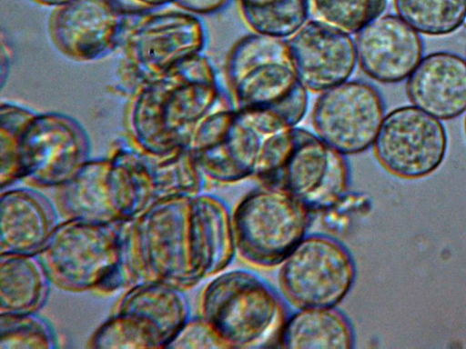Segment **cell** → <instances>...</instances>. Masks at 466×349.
I'll return each mask as SVG.
<instances>
[{"label": "cell", "instance_id": "cell-1", "mask_svg": "<svg viewBox=\"0 0 466 349\" xmlns=\"http://www.w3.org/2000/svg\"><path fill=\"white\" fill-rule=\"evenodd\" d=\"M237 254L232 214L221 198L172 197L125 223L119 287L158 281L186 291L227 270Z\"/></svg>", "mask_w": 466, "mask_h": 349}, {"label": "cell", "instance_id": "cell-2", "mask_svg": "<svg viewBox=\"0 0 466 349\" xmlns=\"http://www.w3.org/2000/svg\"><path fill=\"white\" fill-rule=\"evenodd\" d=\"M222 95L211 62L197 55L129 93L124 113L127 138L157 155L187 149L195 126Z\"/></svg>", "mask_w": 466, "mask_h": 349}, {"label": "cell", "instance_id": "cell-3", "mask_svg": "<svg viewBox=\"0 0 466 349\" xmlns=\"http://www.w3.org/2000/svg\"><path fill=\"white\" fill-rule=\"evenodd\" d=\"M89 152L86 130L75 118L1 103V190L20 180L57 188L89 160Z\"/></svg>", "mask_w": 466, "mask_h": 349}, {"label": "cell", "instance_id": "cell-4", "mask_svg": "<svg viewBox=\"0 0 466 349\" xmlns=\"http://www.w3.org/2000/svg\"><path fill=\"white\" fill-rule=\"evenodd\" d=\"M229 102L242 113L268 118L279 128L305 117L309 92L300 83L287 40L250 33L229 49L224 66Z\"/></svg>", "mask_w": 466, "mask_h": 349}, {"label": "cell", "instance_id": "cell-5", "mask_svg": "<svg viewBox=\"0 0 466 349\" xmlns=\"http://www.w3.org/2000/svg\"><path fill=\"white\" fill-rule=\"evenodd\" d=\"M252 178L317 213L333 209L345 198L350 173L346 155L314 131L297 125L263 137Z\"/></svg>", "mask_w": 466, "mask_h": 349}, {"label": "cell", "instance_id": "cell-6", "mask_svg": "<svg viewBox=\"0 0 466 349\" xmlns=\"http://www.w3.org/2000/svg\"><path fill=\"white\" fill-rule=\"evenodd\" d=\"M198 314L228 348L278 344L288 317L278 292L258 274L244 269L213 276L201 292Z\"/></svg>", "mask_w": 466, "mask_h": 349}, {"label": "cell", "instance_id": "cell-7", "mask_svg": "<svg viewBox=\"0 0 466 349\" xmlns=\"http://www.w3.org/2000/svg\"><path fill=\"white\" fill-rule=\"evenodd\" d=\"M125 223L76 219L58 223L37 254L52 284L67 292L110 294L119 290Z\"/></svg>", "mask_w": 466, "mask_h": 349}, {"label": "cell", "instance_id": "cell-8", "mask_svg": "<svg viewBox=\"0 0 466 349\" xmlns=\"http://www.w3.org/2000/svg\"><path fill=\"white\" fill-rule=\"evenodd\" d=\"M207 44L198 15L181 9H159L127 15L120 43L121 82L129 93L202 54Z\"/></svg>", "mask_w": 466, "mask_h": 349}, {"label": "cell", "instance_id": "cell-9", "mask_svg": "<svg viewBox=\"0 0 466 349\" xmlns=\"http://www.w3.org/2000/svg\"><path fill=\"white\" fill-rule=\"evenodd\" d=\"M310 214L286 192L258 184L231 213L238 254L255 266L279 265L308 234Z\"/></svg>", "mask_w": 466, "mask_h": 349}, {"label": "cell", "instance_id": "cell-10", "mask_svg": "<svg viewBox=\"0 0 466 349\" xmlns=\"http://www.w3.org/2000/svg\"><path fill=\"white\" fill-rule=\"evenodd\" d=\"M356 265L338 239L308 234L279 264V285L296 309L338 306L351 290Z\"/></svg>", "mask_w": 466, "mask_h": 349}, {"label": "cell", "instance_id": "cell-11", "mask_svg": "<svg viewBox=\"0 0 466 349\" xmlns=\"http://www.w3.org/2000/svg\"><path fill=\"white\" fill-rule=\"evenodd\" d=\"M263 137L222 95L195 126L187 150L205 179L231 184L253 177Z\"/></svg>", "mask_w": 466, "mask_h": 349}, {"label": "cell", "instance_id": "cell-12", "mask_svg": "<svg viewBox=\"0 0 466 349\" xmlns=\"http://www.w3.org/2000/svg\"><path fill=\"white\" fill-rule=\"evenodd\" d=\"M385 116L379 90L349 79L319 94L311 111L314 132L344 155L371 147Z\"/></svg>", "mask_w": 466, "mask_h": 349}, {"label": "cell", "instance_id": "cell-13", "mask_svg": "<svg viewBox=\"0 0 466 349\" xmlns=\"http://www.w3.org/2000/svg\"><path fill=\"white\" fill-rule=\"evenodd\" d=\"M447 146L441 122L414 105L397 107L385 115L372 145L385 170L407 179L434 172L444 160Z\"/></svg>", "mask_w": 466, "mask_h": 349}, {"label": "cell", "instance_id": "cell-14", "mask_svg": "<svg viewBox=\"0 0 466 349\" xmlns=\"http://www.w3.org/2000/svg\"><path fill=\"white\" fill-rule=\"evenodd\" d=\"M107 155L127 173L136 195L139 215L161 201L197 194L204 187L206 179L187 149L157 155L139 148L125 138L115 141Z\"/></svg>", "mask_w": 466, "mask_h": 349}, {"label": "cell", "instance_id": "cell-15", "mask_svg": "<svg viewBox=\"0 0 466 349\" xmlns=\"http://www.w3.org/2000/svg\"><path fill=\"white\" fill-rule=\"evenodd\" d=\"M126 24L127 15L111 0H69L54 8L48 33L63 55L93 62L120 45Z\"/></svg>", "mask_w": 466, "mask_h": 349}, {"label": "cell", "instance_id": "cell-16", "mask_svg": "<svg viewBox=\"0 0 466 349\" xmlns=\"http://www.w3.org/2000/svg\"><path fill=\"white\" fill-rule=\"evenodd\" d=\"M287 44L298 77L309 93L350 79L358 65L352 35L311 18Z\"/></svg>", "mask_w": 466, "mask_h": 349}, {"label": "cell", "instance_id": "cell-17", "mask_svg": "<svg viewBox=\"0 0 466 349\" xmlns=\"http://www.w3.org/2000/svg\"><path fill=\"white\" fill-rule=\"evenodd\" d=\"M353 38L358 65L379 83L403 81L422 58L420 35L398 15H380Z\"/></svg>", "mask_w": 466, "mask_h": 349}, {"label": "cell", "instance_id": "cell-18", "mask_svg": "<svg viewBox=\"0 0 466 349\" xmlns=\"http://www.w3.org/2000/svg\"><path fill=\"white\" fill-rule=\"evenodd\" d=\"M0 196V254H37L58 224L56 208L31 188L7 187Z\"/></svg>", "mask_w": 466, "mask_h": 349}, {"label": "cell", "instance_id": "cell-19", "mask_svg": "<svg viewBox=\"0 0 466 349\" xmlns=\"http://www.w3.org/2000/svg\"><path fill=\"white\" fill-rule=\"evenodd\" d=\"M406 92L412 105L439 120L466 111V61L450 52L427 55L409 75Z\"/></svg>", "mask_w": 466, "mask_h": 349}, {"label": "cell", "instance_id": "cell-20", "mask_svg": "<svg viewBox=\"0 0 466 349\" xmlns=\"http://www.w3.org/2000/svg\"><path fill=\"white\" fill-rule=\"evenodd\" d=\"M55 200L57 212L65 219L99 224L124 222L107 155L89 158L70 180L56 188Z\"/></svg>", "mask_w": 466, "mask_h": 349}, {"label": "cell", "instance_id": "cell-21", "mask_svg": "<svg viewBox=\"0 0 466 349\" xmlns=\"http://www.w3.org/2000/svg\"><path fill=\"white\" fill-rule=\"evenodd\" d=\"M115 312L132 315L147 324L166 348L190 315L184 290L158 282H142L127 289Z\"/></svg>", "mask_w": 466, "mask_h": 349}, {"label": "cell", "instance_id": "cell-22", "mask_svg": "<svg viewBox=\"0 0 466 349\" xmlns=\"http://www.w3.org/2000/svg\"><path fill=\"white\" fill-rule=\"evenodd\" d=\"M354 344L352 324L335 306L297 309L288 315L278 345L292 349H349Z\"/></svg>", "mask_w": 466, "mask_h": 349}, {"label": "cell", "instance_id": "cell-23", "mask_svg": "<svg viewBox=\"0 0 466 349\" xmlns=\"http://www.w3.org/2000/svg\"><path fill=\"white\" fill-rule=\"evenodd\" d=\"M51 284L37 254H0V314L37 313Z\"/></svg>", "mask_w": 466, "mask_h": 349}, {"label": "cell", "instance_id": "cell-24", "mask_svg": "<svg viewBox=\"0 0 466 349\" xmlns=\"http://www.w3.org/2000/svg\"><path fill=\"white\" fill-rule=\"evenodd\" d=\"M244 25L253 34L288 39L309 19L308 0H236Z\"/></svg>", "mask_w": 466, "mask_h": 349}, {"label": "cell", "instance_id": "cell-25", "mask_svg": "<svg viewBox=\"0 0 466 349\" xmlns=\"http://www.w3.org/2000/svg\"><path fill=\"white\" fill-rule=\"evenodd\" d=\"M393 5L402 20L427 35H449L466 20V0H393Z\"/></svg>", "mask_w": 466, "mask_h": 349}, {"label": "cell", "instance_id": "cell-26", "mask_svg": "<svg viewBox=\"0 0 466 349\" xmlns=\"http://www.w3.org/2000/svg\"><path fill=\"white\" fill-rule=\"evenodd\" d=\"M309 18L354 35L383 15L388 0H308Z\"/></svg>", "mask_w": 466, "mask_h": 349}, {"label": "cell", "instance_id": "cell-27", "mask_svg": "<svg viewBox=\"0 0 466 349\" xmlns=\"http://www.w3.org/2000/svg\"><path fill=\"white\" fill-rule=\"evenodd\" d=\"M90 348H161L152 330L137 318L115 312L93 333Z\"/></svg>", "mask_w": 466, "mask_h": 349}, {"label": "cell", "instance_id": "cell-28", "mask_svg": "<svg viewBox=\"0 0 466 349\" xmlns=\"http://www.w3.org/2000/svg\"><path fill=\"white\" fill-rule=\"evenodd\" d=\"M56 346L51 324L37 313L0 314V349H53Z\"/></svg>", "mask_w": 466, "mask_h": 349}, {"label": "cell", "instance_id": "cell-29", "mask_svg": "<svg viewBox=\"0 0 466 349\" xmlns=\"http://www.w3.org/2000/svg\"><path fill=\"white\" fill-rule=\"evenodd\" d=\"M166 348L221 349L228 346L211 325L198 314L187 319Z\"/></svg>", "mask_w": 466, "mask_h": 349}, {"label": "cell", "instance_id": "cell-30", "mask_svg": "<svg viewBox=\"0 0 466 349\" xmlns=\"http://www.w3.org/2000/svg\"><path fill=\"white\" fill-rule=\"evenodd\" d=\"M231 0H172V4L188 13L203 15L218 13Z\"/></svg>", "mask_w": 466, "mask_h": 349}, {"label": "cell", "instance_id": "cell-31", "mask_svg": "<svg viewBox=\"0 0 466 349\" xmlns=\"http://www.w3.org/2000/svg\"><path fill=\"white\" fill-rule=\"evenodd\" d=\"M126 15H137L159 10L172 0H111Z\"/></svg>", "mask_w": 466, "mask_h": 349}, {"label": "cell", "instance_id": "cell-32", "mask_svg": "<svg viewBox=\"0 0 466 349\" xmlns=\"http://www.w3.org/2000/svg\"><path fill=\"white\" fill-rule=\"evenodd\" d=\"M30 1H32L35 4H37L39 5L56 8L59 5L66 3L69 0H30Z\"/></svg>", "mask_w": 466, "mask_h": 349}, {"label": "cell", "instance_id": "cell-33", "mask_svg": "<svg viewBox=\"0 0 466 349\" xmlns=\"http://www.w3.org/2000/svg\"><path fill=\"white\" fill-rule=\"evenodd\" d=\"M465 135H466V117H465Z\"/></svg>", "mask_w": 466, "mask_h": 349}]
</instances>
